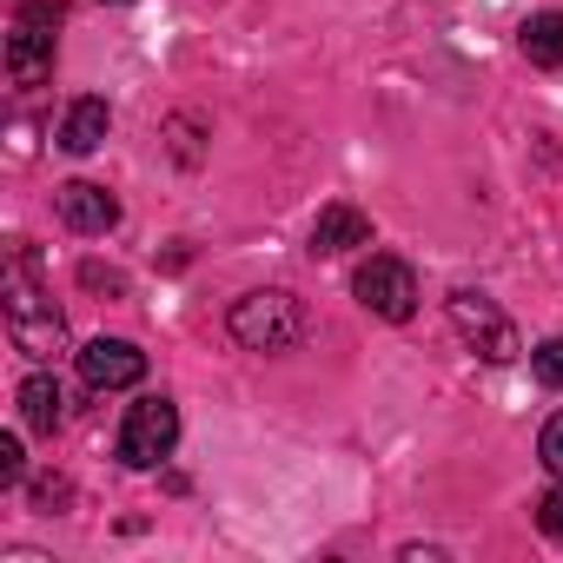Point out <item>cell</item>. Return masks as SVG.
<instances>
[{
	"mask_svg": "<svg viewBox=\"0 0 563 563\" xmlns=\"http://www.w3.org/2000/svg\"><path fill=\"white\" fill-rule=\"evenodd\" d=\"M530 372H537L543 391H563V339H543V345L530 352Z\"/></svg>",
	"mask_w": 563,
	"mask_h": 563,
	"instance_id": "13",
	"label": "cell"
},
{
	"mask_svg": "<svg viewBox=\"0 0 563 563\" xmlns=\"http://www.w3.org/2000/svg\"><path fill=\"white\" fill-rule=\"evenodd\" d=\"M451 325H457V339L477 352V358H490V365H510L523 345H517V325L484 299V292H451Z\"/></svg>",
	"mask_w": 563,
	"mask_h": 563,
	"instance_id": "6",
	"label": "cell"
},
{
	"mask_svg": "<svg viewBox=\"0 0 563 563\" xmlns=\"http://www.w3.org/2000/svg\"><path fill=\"white\" fill-rule=\"evenodd\" d=\"M67 497H74L67 477H34V504H41V510H54V504H67Z\"/></svg>",
	"mask_w": 563,
	"mask_h": 563,
	"instance_id": "16",
	"label": "cell"
},
{
	"mask_svg": "<svg viewBox=\"0 0 563 563\" xmlns=\"http://www.w3.org/2000/svg\"><path fill=\"white\" fill-rule=\"evenodd\" d=\"M21 477V438H0V484Z\"/></svg>",
	"mask_w": 563,
	"mask_h": 563,
	"instance_id": "17",
	"label": "cell"
},
{
	"mask_svg": "<svg viewBox=\"0 0 563 563\" xmlns=\"http://www.w3.org/2000/svg\"><path fill=\"white\" fill-rule=\"evenodd\" d=\"M54 27H60V0H21L14 34H8V74H14V87H41L54 74Z\"/></svg>",
	"mask_w": 563,
	"mask_h": 563,
	"instance_id": "3",
	"label": "cell"
},
{
	"mask_svg": "<svg viewBox=\"0 0 563 563\" xmlns=\"http://www.w3.org/2000/svg\"><path fill=\"white\" fill-rule=\"evenodd\" d=\"M372 245V219L358 206H325L312 219V258H339V252H358Z\"/></svg>",
	"mask_w": 563,
	"mask_h": 563,
	"instance_id": "9",
	"label": "cell"
},
{
	"mask_svg": "<svg viewBox=\"0 0 563 563\" xmlns=\"http://www.w3.org/2000/svg\"><path fill=\"white\" fill-rule=\"evenodd\" d=\"M60 405H67V398H60V385H54L47 372L21 385V418H27V431H41V438H54V431H60V418H67Z\"/></svg>",
	"mask_w": 563,
	"mask_h": 563,
	"instance_id": "12",
	"label": "cell"
},
{
	"mask_svg": "<svg viewBox=\"0 0 563 563\" xmlns=\"http://www.w3.org/2000/svg\"><path fill=\"white\" fill-rule=\"evenodd\" d=\"M537 457H543V471H550V477H563V411L543 424V438H537Z\"/></svg>",
	"mask_w": 563,
	"mask_h": 563,
	"instance_id": "14",
	"label": "cell"
},
{
	"mask_svg": "<svg viewBox=\"0 0 563 563\" xmlns=\"http://www.w3.org/2000/svg\"><path fill=\"white\" fill-rule=\"evenodd\" d=\"M523 60L543 67V74H563V14H530L523 21Z\"/></svg>",
	"mask_w": 563,
	"mask_h": 563,
	"instance_id": "11",
	"label": "cell"
},
{
	"mask_svg": "<svg viewBox=\"0 0 563 563\" xmlns=\"http://www.w3.org/2000/svg\"><path fill=\"white\" fill-rule=\"evenodd\" d=\"M537 530L543 537H563V477H556V490L537 497Z\"/></svg>",
	"mask_w": 563,
	"mask_h": 563,
	"instance_id": "15",
	"label": "cell"
},
{
	"mask_svg": "<svg viewBox=\"0 0 563 563\" xmlns=\"http://www.w3.org/2000/svg\"><path fill=\"white\" fill-rule=\"evenodd\" d=\"M173 444H179V405L173 398H140L120 424V464L153 471V464L173 457Z\"/></svg>",
	"mask_w": 563,
	"mask_h": 563,
	"instance_id": "5",
	"label": "cell"
},
{
	"mask_svg": "<svg viewBox=\"0 0 563 563\" xmlns=\"http://www.w3.org/2000/svg\"><path fill=\"white\" fill-rule=\"evenodd\" d=\"M107 126H113L107 100H74L67 120H60V146H67V153H100V146H107Z\"/></svg>",
	"mask_w": 563,
	"mask_h": 563,
	"instance_id": "10",
	"label": "cell"
},
{
	"mask_svg": "<svg viewBox=\"0 0 563 563\" xmlns=\"http://www.w3.org/2000/svg\"><path fill=\"white\" fill-rule=\"evenodd\" d=\"M8 332H14V345L27 358H60L67 352V319L47 299V286L34 278L27 239H14V252H8Z\"/></svg>",
	"mask_w": 563,
	"mask_h": 563,
	"instance_id": "1",
	"label": "cell"
},
{
	"mask_svg": "<svg viewBox=\"0 0 563 563\" xmlns=\"http://www.w3.org/2000/svg\"><path fill=\"white\" fill-rule=\"evenodd\" d=\"M74 358H80L87 391H126V385L146 378V352L126 345V339H93V345H80Z\"/></svg>",
	"mask_w": 563,
	"mask_h": 563,
	"instance_id": "8",
	"label": "cell"
},
{
	"mask_svg": "<svg viewBox=\"0 0 563 563\" xmlns=\"http://www.w3.org/2000/svg\"><path fill=\"white\" fill-rule=\"evenodd\" d=\"M54 212H60L67 232H87V239H107V232L120 225V199H113L107 186H93V179L54 186Z\"/></svg>",
	"mask_w": 563,
	"mask_h": 563,
	"instance_id": "7",
	"label": "cell"
},
{
	"mask_svg": "<svg viewBox=\"0 0 563 563\" xmlns=\"http://www.w3.org/2000/svg\"><path fill=\"white\" fill-rule=\"evenodd\" d=\"M225 332L245 345V352H292V345H306V332H312V319H306V299H292V292H245V299H232V312H225Z\"/></svg>",
	"mask_w": 563,
	"mask_h": 563,
	"instance_id": "2",
	"label": "cell"
},
{
	"mask_svg": "<svg viewBox=\"0 0 563 563\" xmlns=\"http://www.w3.org/2000/svg\"><path fill=\"white\" fill-rule=\"evenodd\" d=\"M352 292H358V306H365L372 319L405 325V319L418 312V272H411L405 258H391V252H372V258L352 272Z\"/></svg>",
	"mask_w": 563,
	"mask_h": 563,
	"instance_id": "4",
	"label": "cell"
}]
</instances>
